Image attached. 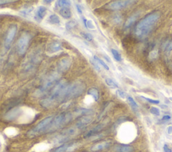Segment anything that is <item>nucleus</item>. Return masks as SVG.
Here are the masks:
<instances>
[{
  "mask_svg": "<svg viewBox=\"0 0 172 152\" xmlns=\"http://www.w3.org/2000/svg\"><path fill=\"white\" fill-rule=\"evenodd\" d=\"M116 93H117V95L118 96H120L121 99H126V94L124 92V91H122V90H117V91H116Z\"/></svg>",
  "mask_w": 172,
  "mask_h": 152,
  "instance_id": "72a5a7b5",
  "label": "nucleus"
},
{
  "mask_svg": "<svg viewBox=\"0 0 172 152\" xmlns=\"http://www.w3.org/2000/svg\"><path fill=\"white\" fill-rule=\"evenodd\" d=\"M93 59L95 60L96 61V62H98V64H101V65H102L104 68V69H105L106 70H109V69H109V66H108V65H107V64H106L104 62V61H103L102 59H100V58H98L97 56H93Z\"/></svg>",
  "mask_w": 172,
  "mask_h": 152,
  "instance_id": "c85d7f7f",
  "label": "nucleus"
},
{
  "mask_svg": "<svg viewBox=\"0 0 172 152\" xmlns=\"http://www.w3.org/2000/svg\"><path fill=\"white\" fill-rule=\"evenodd\" d=\"M77 130L78 129L75 126L65 129L56 137V141L58 144H65L67 141H69L71 137L77 133Z\"/></svg>",
  "mask_w": 172,
  "mask_h": 152,
  "instance_id": "1a4fd4ad",
  "label": "nucleus"
},
{
  "mask_svg": "<svg viewBox=\"0 0 172 152\" xmlns=\"http://www.w3.org/2000/svg\"><path fill=\"white\" fill-rule=\"evenodd\" d=\"M163 150L165 152H172L171 150V149L169 147V146L167 145H164V146H163Z\"/></svg>",
  "mask_w": 172,
  "mask_h": 152,
  "instance_id": "ea45409f",
  "label": "nucleus"
},
{
  "mask_svg": "<svg viewBox=\"0 0 172 152\" xmlns=\"http://www.w3.org/2000/svg\"><path fill=\"white\" fill-rule=\"evenodd\" d=\"M73 118V114L70 112H63L53 117L46 133H53L69 124Z\"/></svg>",
  "mask_w": 172,
  "mask_h": 152,
  "instance_id": "7ed1b4c3",
  "label": "nucleus"
},
{
  "mask_svg": "<svg viewBox=\"0 0 172 152\" xmlns=\"http://www.w3.org/2000/svg\"><path fill=\"white\" fill-rule=\"evenodd\" d=\"M56 5L61 8H68L71 5V2L69 1H65V0H60V1H57L56 3Z\"/></svg>",
  "mask_w": 172,
  "mask_h": 152,
  "instance_id": "a878e982",
  "label": "nucleus"
},
{
  "mask_svg": "<svg viewBox=\"0 0 172 152\" xmlns=\"http://www.w3.org/2000/svg\"><path fill=\"white\" fill-rule=\"evenodd\" d=\"M82 20H83V24H84V25H85V27L87 28V20H86V18L85 17H83L82 18Z\"/></svg>",
  "mask_w": 172,
  "mask_h": 152,
  "instance_id": "c03bdc74",
  "label": "nucleus"
},
{
  "mask_svg": "<svg viewBox=\"0 0 172 152\" xmlns=\"http://www.w3.org/2000/svg\"><path fill=\"white\" fill-rule=\"evenodd\" d=\"M105 126L104 123H101L98 125H97L96 127H95L94 128H93L92 129H91L90 131H89L87 133L84 135V137L85 138H88L92 136H93V135H95L96 134L98 133L100 131L102 130V129L104 128V127Z\"/></svg>",
  "mask_w": 172,
  "mask_h": 152,
  "instance_id": "a211bd4d",
  "label": "nucleus"
},
{
  "mask_svg": "<svg viewBox=\"0 0 172 152\" xmlns=\"http://www.w3.org/2000/svg\"><path fill=\"white\" fill-rule=\"evenodd\" d=\"M112 145V141H104L100 142V143L93 145L91 148V150L93 152H98L102 150H104L110 147Z\"/></svg>",
  "mask_w": 172,
  "mask_h": 152,
  "instance_id": "2eb2a0df",
  "label": "nucleus"
},
{
  "mask_svg": "<svg viewBox=\"0 0 172 152\" xmlns=\"http://www.w3.org/2000/svg\"><path fill=\"white\" fill-rule=\"evenodd\" d=\"M32 9H33V8H26L24 9L23 11L21 12V14L23 15H26L28 14H30V13L32 11Z\"/></svg>",
  "mask_w": 172,
  "mask_h": 152,
  "instance_id": "f704fd0d",
  "label": "nucleus"
},
{
  "mask_svg": "<svg viewBox=\"0 0 172 152\" xmlns=\"http://www.w3.org/2000/svg\"><path fill=\"white\" fill-rule=\"evenodd\" d=\"M86 89V84L82 81H76L68 86L65 102L79 97L82 95Z\"/></svg>",
  "mask_w": 172,
  "mask_h": 152,
  "instance_id": "423d86ee",
  "label": "nucleus"
},
{
  "mask_svg": "<svg viewBox=\"0 0 172 152\" xmlns=\"http://www.w3.org/2000/svg\"><path fill=\"white\" fill-rule=\"evenodd\" d=\"M47 21L49 24H60V19L59 18V16L56 14H52L49 15V17L48 18Z\"/></svg>",
  "mask_w": 172,
  "mask_h": 152,
  "instance_id": "5701e85b",
  "label": "nucleus"
},
{
  "mask_svg": "<svg viewBox=\"0 0 172 152\" xmlns=\"http://www.w3.org/2000/svg\"><path fill=\"white\" fill-rule=\"evenodd\" d=\"M150 112L151 114L156 115V116H160V109L157 107H155V106H152L150 109Z\"/></svg>",
  "mask_w": 172,
  "mask_h": 152,
  "instance_id": "2f4dec72",
  "label": "nucleus"
},
{
  "mask_svg": "<svg viewBox=\"0 0 172 152\" xmlns=\"http://www.w3.org/2000/svg\"><path fill=\"white\" fill-rule=\"evenodd\" d=\"M167 131L169 135L172 134V126H169L167 129Z\"/></svg>",
  "mask_w": 172,
  "mask_h": 152,
  "instance_id": "37998d69",
  "label": "nucleus"
},
{
  "mask_svg": "<svg viewBox=\"0 0 172 152\" xmlns=\"http://www.w3.org/2000/svg\"><path fill=\"white\" fill-rule=\"evenodd\" d=\"M87 95L92 96L95 101H98L100 98V93L96 88H90L87 90Z\"/></svg>",
  "mask_w": 172,
  "mask_h": 152,
  "instance_id": "412c9836",
  "label": "nucleus"
},
{
  "mask_svg": "<svg viewBox=\"0 0 172 152\" xmlns=\"http://www.w3.org/2000/svg\"><path fill=\"white\" fill-rule=\"evenodd\" d=\"M81 35H82V37L85 38V39L88 41V42H91L93 40V37L92 35H91L90 34L86 33V32H81Z\"/></svg>",
  "mask_w": 172,
  "mask_h": 152,
  "instance_id": "7c9ffc66",
  "label": "nucleus"
},
{
  "mask_svg": "<svg viewBox=\"0 0 172 152\" xmlns=\"http://www.w3.org/2000/svg\"><path fill=\"white\" fill-rule=\"evenodd\" d=\"M47 11V9L44 6H40V7L37 9V12L35 13V15H34L35 20L37 21L38 22H40L43 20L45 15H46Z\"/></svg>",
  "mask_w": 172,
  "mask_h": 152,
  "instance_id": "f3484780",
  "label": "nucleus"
},
{
  "mask_svg": "<svg viewBox=\"0 0 172 152\" xmlns=\"http://www.w3.org/2000/svg\"><path fill=\"white\" fill-rule=\"evenodd\" d=\"M111 52L113 55L114 59L116 61H118V62H121V61H122V56H121V54L118 52V51H117L115 49H111Z\"/></svg>",
  "mask_w": 172,
  "mask_h": 152,
  "instance_id": "bb28decb",
  "label": "nucleus"
},
{
  "mask_svg": "<svg viewBox=\"0 0 172 152\" xmlns=\"http://www.w3.org/2000/svg\"><path fill=\"white\" fill-rule=\"evenodd\" d=\"M105 82L106 83V85H108L109 87H110L111 89H116L118 87V84L116 83L113 79H110V78H106L105 79Z\"/></svg>",
  "mask_w": 172,
  "mask_h": 152,
  "instance_id": "b1692460",
  "label": "nucleus"
},
{
  "mask_svg": "<svg viewBox=\"0 0 172 152\" xmlns=\"http://www.w3.org/2000/svg\"><path fill=\"white\" fill-rule=\"evenodd\" d=\"M91 62H92V64H93V66H94V68L98 71V72H100V67L98 65V63L96 62V61L94 60H91Z\"/></svg>",
  "mask_w": 172,
  "mask_h": 152,
  "instance_id": "c9c22d12",
  "label": "nucleus"
},
{
  "mask_svg": "<svg viewBox=\"0 0 172 152\" xmlns=\"http://www.w3.org/2000/svg\"><path fill=\"white\" fill-rule=\"evenodd\" d=\"M161 17V13L159 12H152L146 15L139 22L135 29V34L137 38L142 39L149 34L154 27L159 19Z\"/></svg>",
  "mask_w": 172,
  "mask_h": 152,
  "instance_id": "f03ea898",
  "label": "nucleus"
},
{
  "mask_svg": "<svg viewBox=\"0 0 172 152\" xmlns=\"http://www.w3.org/2000/svg\"><path fill=\"white\" fill-rule=\"evenodd\" d=\"M137 1L133 0H119V1H113L106 4L104 8L109 10H119L127 8L128 6L136 3Z\"/></svg>",
  "mask_w": 172,
  "mask_h": 152,
  "instance_id": "6e6552de",
  "label": "nucleus"
},
{
  "mask_svg": "<svg viewBox=\"0 0 172 152\" xmlns=\"http://www.w3.org/2000/svg\"><path fill=\"white\" fill-rule=\"evenodd\" d=\"M68 84L65 80H60L51 90V94L42 100L40 105L42 107L49 109L55 107L61 103H65Z\"/></svg>",
  "mask_w": 172,
  "mask_h": 152,
  "instance_id": "f257e3e1",
  "label": "nucleus"
},
{
  "mask_svg": "<svg viewBox=\"0 0 172 152\" xmlns=\"http://www.w3.org/2000/svg\"><path fill=\"white\" fill-rule=\"evenodd\" d=\"M21 114L22 110L20 108H13L5 113L4 118L7 121H12L17 119Z\"/></svg>",
  "mask_w": 172,
  "mask_h": 152,
  "instance_id": "f8f14e48",
  "label": "nucleus"
},
{
  "mask_svg": "<svg viewBox=\"0 0 172 152\" xmlns=\"http://www.w3.org/2000/svg\"><path fill=\"white\" fill-rule=\"evenodd\" d=\"M53 116H49L43 119L38 123L27 133V136L30 138H34L47 133L51 121L53 119Z\"/></svg>",
  "mask_w": 172,
  "mask_h": 152,
  "instance_id": "39448f33",
  "label": "nucleus"
},
{
  "mask_svg": "<svg viewBox=\"0 0 172 152\" xmlns=\"http://www.w3.org/2000/svg\"><path fill=\"white\" fill-rule=\"evenodd\" d=\"M165 48H166V51L168 52H171L172 50V41H171L170 42H169Z\"/></svg>",
  "mask_w": 172,
  "mask_h": 152,
  "instance_id": "58836bf2",
  "label": "nucleus"
},
{
  "mask_svg": "<svg viewBox=\"0 0 172 152\" xmlns=\"http://www.w3.org/2000/svg\"><path fill=\"white\" fill-rule=\"evenodd\" d=\"M138 15H139L137 14H135L132 15L131 16H130L127 20H126L125 24L124 25L125 29H128L129 28H131L132 26V25L135 23L136 20H137Z\"/></svg>",
  "mask_w": 172,
  "mask_h": 152,
  "instance_id": "aec40b11",
  "label": "nucleus"
},
{
  "mask_svg": "<svg viewBox=\"0 0 172 152\" xmlns=\"http://www.w3.org/2000/svg\"><path fill=\"white\" fill-rule=\"evenodd\" d=\"M122 21V16L119 14H115L112 17V22L115 24H120Z\"/></svg>",
  "mask_w": 172,
  "mask_h": 152,
  "instance_id": "cd10ccee",
  "label": "nucleus"
},
{
  "mask_svg": "<svg viewBox=\"0 0 172 152\" xmlns=\"http://www.w3.org/2000/svg\"><path fill=\"white\" fill-rule=\"evenodd\" d=\"M52 2H53L52 0H51H51H50V1H47V0H46V1H44V2L46 3V4H51V3H52Z\"/></svg>",
  "mask_w": 172,
  "mask_h": 152,
  "instance_id": "a18cd8bd",
  "label": "nucleus"
},
{
  "mask_svg": "<svg viewBox=\"0 0 172 152\" xmlns=\"http://www.w3.org/2000/svg\"><path fill=\"white\" fill-rule=\"evenodd\" d=\"M71 65V60L69 58H64L62 59L57 64V71L59 74L66 73L69 69Z\"/></svg>",
  "mask_w": 172,
  "mask_h": 152,
  "instance_id": "9b49d317",
  "label": "nucleus"
},
{
  "mask_svg": "<svg viewBox=\"0 0 172 152\" xmlns=\"http://www.w3.org/2000/svg\"><path fill=\"white\" fill-rule=\"evenodd\" d=\"M170 100L171 101H172V97H170Z\"/></svg>",
  "mask_w": 172,
  "mask_h": 152,
  "instance_id": "49530a36",
  "label": "nucleus"
},
{
  "mask_svg": "<svg viewBox=\"0 0 172 152\" xmlns=\"http://www.w3.org/2000/svg\"><path fill=\"white\" fill-rule=\"evenodd\" d=\"M141 97L142 99H144L146 101H148L149 103H152V104H155V105H157V104H160V101L159 100H154V99H149L147 97H145L144 96H141Z\"/></svg>",
  "mask_w": 172,
  "mask_h": 152,
  "instance_id": "473e14b6",
  "label": "nucleus"
},
{
  "mask_svg": "<svg viewBox=\"0 0 172 152\" xmlns=\"http://www.w3.org/2000/svg\"><path fill=\"white\" fill-rule=\"evenodd\" d=\"M127 100H128V101L129 103V104L131 105V107L133 109L135 110V109H138V107H139L138 104L135 102V101L134 99H133L132 97H131V96H128V97L127 98Z\"/></svg>",
  "mask_w": 172,
  "mask_h": 152,
  "instance_id": "c756f323",
  "label": "nucleus"
},
{
  "mask_svg": "<svg viewBox=\"0 0 172 152\" xmlns=\"http://www.w3.org/2000/svg\"><path fill=\"white\" fill-rule=\"evenodd\" d=\"M62 49H63L62 44H61L60 42L57 40H54L48 45L47 51L48 53L53 54V53L57 52H59L60 50H62Z\"/></svg>",
  "mask_w": 172,
  "mask_h": 152,
  "instance_id": "dca6fc26",
  "label": "nucleus"
},
{
  "mask_svg": "<svg viewBox=\"0 0 172 152\" xmlns=\"http://www.w3.org/2000/svg\"><path fill=\"white\" fill-rule=\"evenodd\" d=\"M16 1H9V0H0V5H5V4H9L11 3H14Z\"/></svg>",
  "mask_w": 172,
  "mask_h": 152,
  "instance_id": "e433bc0d",
  "label": "nucleus"
},
{
  "mask_svg": "<svg viewBox=\"0 0 172 152\" xmlns=\"http://www.w3.org/2000/svg\"><path fill=\"white\" fill-rule=\"evenodd\" d=\"M17 30L18 26L16 24H12L8 28L7 34H6L4 40V48L6 50H9L10 49L13 40H14L15 35L17 33Z\"/></svg>",
  "mask_w": 172,
  "mask_h": 152,
  "instance_id": "9d476101",
  "label": "nucleus"
},
{
  "mask_svg": "<svg viewBox=\"0 0 172 152\" xmlns=\"http://www.w3.org/2000/svg\"><path fill=\"white\" fill-rule=\"evenodd\" d=\"M76 147L75 143H65L55 148L51 152H71Z\"/></svg>",
  "mask_w": 172,
  "mask_h": 152,
  "instance_id": "ddd939ff",
  "label": "nucleus"
},
{
  "mask_svg": "<svg viewBox=\"0 0 172 152\" xmlns=\"http://www.w3.org/2000/svg\"><path fill=\"white\" fill-rule=\"evenodd\" d=\"M170 119H171V117L170 115H164L163 117H162L161 119V120L162 121H169Z\"/></svg>",
  "mask_w": 172,
  "mask_h": 152,
  "instance_id": "79ce46f5",
  "label": "nucleus"
},
{
  "mask_svg": "<svg viewBox=\"0 0 172 152\" xmlns=\"http://www.w3.org/2000/svg\"><path fill=\"white\" fill-rule=\"evenodd\" d=\"M77 25V22L75 20H72L67 22L65 25V28L67 30H71L75 28Z\"/></svg>",
  "mask_w": 172,
  "mask_h": 152,
  "instance_id": "393cba45",
  "label": "nucleus"
},
{
  "mask_svg": "<svg viewBox=\"0 0 172 152\" xmlns=\"http://www.w3.org/2000/svg\"><path fill=\"white\" fill-rule=\"evenodd\" d=\"M87 28H90V29H94L95 28V26L93 25L92 22L91 20H89L87 22Z\"/></svg>",
  "mask_w": 172,
  "mask_h": 152,
  "instance_id": "4c0bfd02",
  "label": "nucleus"
},
{
  "mask_svg": "<svg viewBox=\"0 0 172 152\" xmlns=\"http://www.w3.org/2000/svg\"><path fill=\"white\" fill-rule=\"evenodd\" d=\"M92 120L93 119L92 117V115L83 116L77 121V123L75 124V127L78 129H82L84 127H86L87 125H89L90 123H92Z\"/></svg>",
  "mask_w": 172,
  "mask_h": 152,
  "instance_id": "4468645a",
  "label": "nucleus"
},
{
  "mask_svg": "<svg viewBox=\"0 0 172 152\" xmlns=\"http://www.w3.org/2000/svg\"><path fill=\"white\" fill-rule=\"evenodd\" d=\"M59 73L56 71L55 73H53L49 76H48L47 78L45 79L44 81L42 84L41 86L34 93V96L35 97L43 96L49 90H51V89L53 88V86L58 82L57 79L59 78Z\"/></svg>",
  "mask_w": 172,
  "mask_h": 152,
  "instance_id": "20e7f679",
  "label": "nucleus"
},
{
  "mask_svg": "<svg viewBox=\"0 0 172 152\" xmlns=\"http://www.w3.org/2000/svg\"><path fill=\"white\" fill-rule=\"evenodd\" d=\"M59 14L65 19H69L71 17V12L69 8H61Z\"/></svg>",
  "mask_w": 172,
  "mask_h": 152,
  "instance_id": "4be33fe9",
  "label": "nucleus"
},
{
  "mask_svg": "<svg viewBox=\"0 0 172 152\" xmlns=\"http://www.w3.org/2000/svg\"><path fill=\"white\" fill-rule=\"evenodd\" d=\"M76 8H77V12H78L79 14L82 15V13H83V11H82V8L80 7V5H77V4H76Z\"/></svg>",
  "mask_w": 172,
  "mask_h": 152,
  "instance_id": "a19ab883",
  "label": "nucleus"
},
{
  "mask_svg": "<svg viewBox=\"0 0 172 152\" xmlns=\"http://www.w3.org/2000/svg\"><path fill=\"white\" fill-rule=\"evenodd\" d=\"M116 152H134L135 148L129 145H118L114 148Z\"/></svg>",
  "mask_w": 172,
  "mask_h": 152,
  "instance_id": "6ab92c4d",
  "label": "nucleus"
},
{
  "mask_svg": "<svg viewBox=\"0 0 172 152\" xmlns=\"http://www.w3.org/2000/svg\"><path fill=\"white\" fill-rule=\"evenodd\" d=\"M31 35L30 33L26 32L19 38L17 42V51L20 56H24L29 46V43L31 40Z\"/></svg>",
  "mask_w": 172,
  "mask_h": 152,
  "instance_id": "0eeeda50",
  "label": "nucleus"
}]
</instances>
